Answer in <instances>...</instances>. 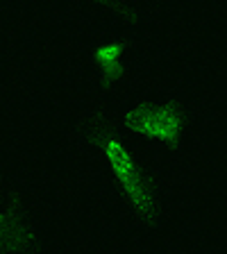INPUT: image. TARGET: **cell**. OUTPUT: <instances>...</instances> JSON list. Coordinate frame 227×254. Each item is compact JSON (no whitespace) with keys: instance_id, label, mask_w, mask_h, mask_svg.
I'll return each instance as SVG.
<instances>
[{"instance_id":"1","label":"cell","mask_w":227,"mask_h":254,"mask_svg":"<svg viewBox=\"0 0 227 254\" xmlns=\"http://www.w3.org/2000/svg\"><path fill=\"white\" fill-rule=\"evenodd\" d=\"M79 134L91 143L109 166L116 180L121 195L125 200L132 218L143 227H154L164 216V200L154 180L141 168L134 154L127 150L123 134L114 125V118L107 109H89L79 121Z\"/></svg>"},{"instance_id":"2","label":"cell","mask_w":227,"mask_h":254,"mask_svg":"<svg viewBox=\"0 0 227 254\" xmlns=\"http://www.w3.org/2000/svg\"><path fill=\"white\" fill-rule=\"evenodd\" d=\"M111 118L121 134L127 132L139 138L166 143L173 150H180L186 127H189V109L184 102L175 100V98L159 102H137L123 109L118 116L111 114Z\"/></svg>"},{"instance_id":"4","label":"cell","mask_w":227,"mask_h":254,"mask_svg":"<svg viewBox=\"0 0 227 254\" xmlns=\"http://www.w3.org/2000/svg\"><path fill=\"white\" fill-rule=\"evenodd\" d=\"M127 43H130L127 37H116L98 43V46H93L89 50L91 62L98 68V84H100L102 91H111L123 84V79L127 75L125 62H123Z\"/></svg>"},{"instance_id":"3","label":"cell","mask_w":227,"mask_h":254,"mask_svg":"<svg viewBox=\"0 0 227 254\" xmlns=\"http://www.w3.org/2000/svg\"><path fill=\"white\" fill-rule=\"evenodd\" d=\"M46 238L34 211L16 190H7L0 204V254H43Z\"/></svg>"}]
</instances>
